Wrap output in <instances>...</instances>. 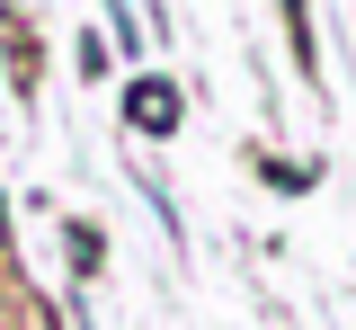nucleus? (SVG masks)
<instances>
[{"label":"nucleus","mask_w":356,"mask_h":330,"mask_svg":"<svg viewBox=\"0 0 356 330\" xmlns=\"http://www.w3.org/2000/svg\"><path fill=\"white\" fill-rule=\"evenodd\" d=\"M125 125H134V134H152V143L178 134V81H161V72L134 81V90H125Z\"/></svg>","instance_id":"f257e3e1"},{"label":"nucleus","mask_w":356,"mask_h":330,"mask_svg":"<svg viewBox=\"0 0 356 330\" xmlns=\"http://www.w3.org/2000/svg\"><path fill=\"white\" fill-rule=\"evenodd\" d=\"M63 250H72V268H81V277L98 268V259H107V241H98V223H72V241H63Z\"/></svg>","instance_id":"f03ea898"},{"label":"nucleus","mask_w":356,"mask_h":330,"mask_svg":"<svg viewBox=\"0 0 356 330\" xmlns=\"http://www.w3.org/2000/svg\"><path fill=\"white\" fill-rule=\"evenodd\" d=\"M0 330H36V322H27V304H18V294L0 304Z\"/></svg>","instance_id":"7ed1b4c3"}]
</instances>
